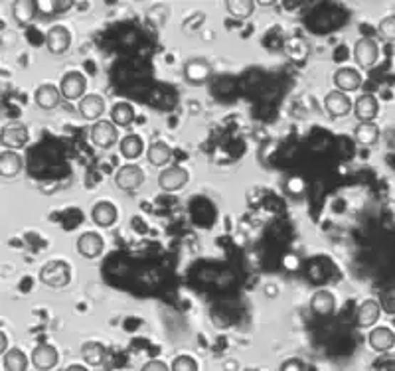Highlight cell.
<instances>
[{
    "label": "cell",
    "instance_id": "603a6c76",
    "mask_svg": "<svg viewBox=\"0 0 395 371\" xmlns=\"http://www.w3.org/2000/svg\"><path fill=\"white\" fill-rule=\"evenodd\" d=\"M38 12V2L34 0H16L12 4V14L16 18L18 24H30Z\"/></svg>",
    "mask_w": 395,
    "mask_h": 371
},
{
    "label": "cell",
    "instance_id": "9c48e42d",
    "mask_svg": "<svg viewBox=\"0 0 395 371\" xmlns=\"http://www.w3.org/2000/svg\"><path fill=\"white\" fill-rule=\"evenodd\" d=\"M325 107L326 113L334 119H340V117H346L348 113L354 111V103L350 101V97L344 93V91H338V89H332L328 95L325 97Z\"/></svg>",
    "mask_w": 395,
    "mask_h": 371
},
{
    "label": "cell",
    "instance_id": "8992f818",
    "mask_svg": "<svg viewBox=\"0 0 395 371\" xmlns=\"http://www.w3.org/2000/svg\"><path fill=\"white\" fill-rule=\"evenodd\" d=\"M188 184V172L182 166H167L158 174V188L162 192H178Z\"/></svg>",
    "mask_w": 395,
    "mask_h": 371
},
{
    "label": "cell",
    "instance_id": "f1b7e54d",
    "mask_svg": "<svg viewBox=\"0 0 395 371\" xmlns=\"http://www.w3.org/2000/svg\"><path fill=\"white\" fill-rule=\"evenodd\" d=\"M226 10L229 12V16L236 18V20H247L253 14L255 2H251V0H231V2H226Z\"/></svg>",
    "mask_w": 395,
    "mask_h": 371
},
{
    "label": "cell",
    "instance_id": "30bf717a",
    "mask_svg": "<svg viewBox=\"0 0 395 371\" xmlns=\"http://www.w3.org/2000/svg\"><path fill=\"white\" fill-rule=\"evenodd\" d=\"M71 32L65 26H52L46 34V48L53 55H62L70 50Z\"/></svg>",
    "mask_w": 395,
    "mask_h": 371
},
{
    "label": "cell",
    "instance_id": "9a60e30c",
    "mask_svg": "<svg viewBox=\"0 0 395 371\" xmlns=\"http://www.w3.org/2000/svg\"><path fill=\"white\" fill-rule=\"evenodd\" d=\"M60 99H62V91L56 85L44 83L34 91V103L38 109L42 111H52L56 107L60 105Z\"/></svg>",
    "mask_w": 395,
    "mask_h": 371
},
{
    "label": "cell",
    "instance_id": "4fadbf2b",
    "mask_svg": "<svg viewBox=\"0 0 395 371\" xmlns=\"http://www.w3.org/2000/svg\"><path fill=\"white\" fill-rule=\"evenodd\" d=\"M378 113L379 103L372 93H364V95L356 99V103H354V115H356V119H360V123H374V119L378 117Z\"/></svg>",
    "mask_w": 395,
    "mask_h": 371
},
{
    "label": "cell",
    "instance_id": "52a82bcc",
    "mask_svg": "<svg viewBox=\"0 0 395 371\" xmlns=\"http://www.w3.org/2000/svg\"><path fill=\"white\" fill-rule=\"evenodd\" d=\"M0 141L4 151H18V149H24L30 141V133L24 124H10L4 127L2 133H0Z\"/></svg>",
    "mask_w": 395,
    "mask_h": 371
},
{
    "label": "cell",
    "instance_id": "4316f807",
    "mask_svg": "<svg viewBox=\"0 0 395 371\" xmlns=\"http://www.w3.org/2000/svg\"><path fill=\"white\" fill-rule=\"evenodd\" d=\"M354 139L360 142L362 146H374L379 141L378 124L360 123L354 131Z\"/></svg>",
    "mask_w": 395,
    "mask_h": 371
},
{
    "label": "cell",
    "instance_id": "4dcf8cb0",
    "mask_svg": "<svg viewBox=\"0 0 395 371\" xmlns=\"http://www.w3.org/2000/svg\"><path fill=\"white\" fill-rule=\"evenodd\" d=\"M379 306L387 314H395V286L379 292Z\"/></svg>",
    "mask_w": 395,
    "mask_h": 371
},
{
    "label": "cell",
    "instance_id": "e575fe53",
    "mask_svg": "<svg viewBox=\"0 0 395 371\" xmlns=\"http://www.w3.org/2000/svg\"><path fill=\"white\" fill-rule=\"evenodd\" d=\"M6 352H9V342H6V334L2 332V334H0V354L4 355Z\"/></svg>",
    "mask_w": 395,
    "mask_h": 371
},
{
    "label": "cell",
    "instance_id": "7a4b0ae2",
    "mask_svg": "<svg viewBox=\"0 0 395 371\" xmlns=\"http://www.w3.org/2000/svg\"><path fill=\"white\" fill-rule=\"evenodd\" d=\"M89 139H91V142L95 144L97 149L109 151V149H113L115 144L119 142V131H117L113 121L101 119V121H97V123L91 127Z\"/></svg>",
    "mask_w": 395,
    "mask_h": 371
},
{
    "label": "cell",
    "instance_id": "d6a6232c",
    "mask_svg": "<svg viewBox=\"0 0 395 371\" xmlns=\"http://www.w3.org/2000/svg\"><path fill=\"white\" fill-rule=\"evenodd\" d=\"M279 371H305V363L297 360V357H290V360H285Z\"/></svg>",
    "mask_w": 395,
    "mask_h": 371
},
{
    "label": "cell",
    "instance_id": "2e32d148",
    "mask_svg": "<svg viewBox=\"0 0 395 371\" xmlns=\"http://www.w3.org/2000/svg\"><path fill=\"white\" fill-rule=\"evenodd\" d=\"M368 344L374 352H378V354H386V352H389V350L395 345L394 330L387 326L374 328V330L369 332Z\"/></svg>",
    "mask_w": 395,
    "mask_h": 371
},
{
    "label": "cell",
    "instance_id": "d590c367",
    "mask_svg": "<svg viewBox=\"0 0 395 371\" xmlns=\"http://www.w3.org/2000/svg\"><path fill=\"white\" fill-rule=\"evenodd\" d=\"M65 371H89L85 365H81V363H73V365H70Z\"/></svg>",
    "mask_w": 395,
    "mask_h": 371
},
{
    "label": "cell",
    "instance_id": "277c9868",
    "mask_svg": "<svg viewBox=\"0 0 395 371\" xmlns=\"http://www.w3.org/2000/svg\"><path fill=\"white\" fill-rule=\"evenodd\" d=\"M60 91H62V97L68 99V101H81L85 97V91H88L85 75L81 71H68L62 77Z\"/></svg>",
    "mask_w": 395,
    "mask_h": 371
},
{
    "label": "cell",
    "instance_id": "d6986e66",
    "mask_svg": "<svg viewBox=\"0 0 395 371\" xmlns=\"http://www.w3.org/2000/svg\"><path fill=\"white\" fill-rule=\"evenodd\" d=\"M379 314H381V306H379V301H364L356 310V324L360 328H372L376 322L379 320Z\"/></svg>",
    "mask_w": 395,
    "mask_h": 371
},
{
    "label": "cell",
    "instance_id": "8fae6325",
    "mask_svg": "<svg viewBox=\"0 0 395 371\" xmlns=\"http://www.w3.org/2000/svg\"><path fill=\"white\" fill-rule=\"evenodd\" d=\"M30 362L38 371H50L60 362V354L52 344H40L34 348Z\"/></svg>",
    "mask_w": 395,
    "mask_h": 371
},
{
    "label": "cell",
    "instance_id": "484cf974",
    "mask_svg": "<svg viewBox=\"0 0 395 371\" xmlns=\"http://www.w3.org/2000/svg\"><path fill=\"white\" fill-rule=\"evenodd\" d=\"M111 121L115 127H129L135 121V109L131 103H127V101L115 103L111 109Z\"/></svg>",
    "mask_w": 395,
    "mask_h": 371
},
{
    "label": "cell",
    "instance_id": "7c38bea8",
    "mask_svg": "<svg viewBox=\"0 0 395 371\" xmlns=\"http://www.w3.org/2000/svg\"><path fill=\"white\" fill-rule=\"evenodd\" d=\"M310 310H312V314L318 316V318L332 316L334 310H336V296L330 291H326V289L316 291L312 294V299H310Z\"/></svg>",
    "mask_w": 395,
    "mask_h": 371
},
{
    "label": "cell",
    "instance_id": "5bb4252c",
    "mask_svg": "<svg viewBox=\"0 0 395 371\" xmlns=\"http://www.w3.org/2000/svg\"><path fill=\"white\" fill-rule=\"evenodd\" d=\"M79 113L85 121H101V117L105 113V99L95 93H89L79 101Z\"/></svg>",
    "mask_w": 395,
    "mask_h": 371
},
{
    "label": "cell",
    "instance_id": "3957f363",
    "mask_svg": "<svg viewBox=\"0 0 395 371\" xmlns=\"http://www.w3.org/2000/svg\"><path fill=\"white\" fill-rule=\"evenodd\" d=\"M378 58H379V45L378 42L374 40V38H360V40H356V44H354V60L356 63L364 68V70H372L376 63H378Z\"/></svg>",
    "mask_w": 395,
    "mask_h": 371
},
{
    "label": "cell",
    "instance_id": "7402d4cb",
    "mask_svg": "<svg viewBox=\"0 0 395 371\" xmlns=\"http://www.w3.org/2000/svg\"><path fill=\"white\" fill-rule=\"evenodd\" d=\"M147 160H149L152 166L162 168V166H167L168 162L172 160V149L162 141L152 142L149 149H147Z\"/></svg>",
    "mask_w": 395,
    "mask_h": 371
},
{
    "label": "cell",
    "instance_id": "ac0fdd59",
    "mask_svg": "<svg viewBox=\"0 0 395 371\" xmlns=\"http://www.w3.org/2000/svg\"><path fill=\"white\" fill-rule=\"evenodd\" d=\"M211 65L206 60H190L184 63V77L192 85H204L210 80Z\"/></svg>",
    "mask_w": 395,
    "mask_h": 371
},
{
    "label": "cell",
    "instance_id": "6da1fadb",
    "mask_svg": "<svg viewBox=\"0 0 395 371\" xmlns=\"http://www.w3.org/2000/svg\"><path fill=\"white\" fill-rule=\"evenodd\" d=\"M71 281L70 265L65 261H48L42 269H40V283L50 286V289H63L65 284Z\"/></svg>",
    "mask_w": 395,
    "mask_h": 371
},
{
    "label": "cell",
    "instance_id": "ba28073f",
    "mask_svg": "<svg viewBox=\"0 0 395 371\" xmlns=\"http://www.w3.org/2000/svg\"><path fill=\"white\" fill-rule=\"evenodd\" d=\"M75 247H78V253L83 259H97L105 249V241L95 231H85V233L79 235Z\"/></svg>",
    "mask_w": 395,
    "mask_h": 371
},
{
    "label": "cell",
    "instance_id": "836d02e7",
    "mask_svg": "<svg viewBox=\"0 0 395 371\" xmlns=\"http://www.w3.org/2000/svg\"><path fill=\"white\" fill-rule=\"evenodd\" d=\"M141 371H172L162 360H150L142 365Z\"/></svg>",
    "mask_w": 395,
    "mask_h": 371
},
{
    "label": "cell",
    "instance_id": "e0dca14e",
    "mask_svg": "<svg viewBox=\"0 0 395 371\" xmlns=\"http://www.w3.org/2000/svg\"><path fill=\"white\" fill-rule=\"evenodd\" d=\"M362 73L354 68H340L334 73V85L338 91H358L362 87Z\"/></svg>",
    "mask_w": 395,
    "mask_h": 371
},
{
    "label": "cell",
    "instance_id": "44dd1931",
    "mask_svg": "<svg viewBox=\"0 0 395 371\" xmlns=\"http://www.w3.org/2000/svg\"><path fill=\"white\" fill-rule=\"evenodd\" d=\"M24 160L16 151H2L0 154V174L2 178H16L22 172Z\"/></svg>",
    "mask_w": 395,
    "mask_h": 371
},
{
    "label": "cell",
    "instance_id": "cb8c5ba5",
    "mask_svg": "<svg viewBox=\"0 0 395 371\" xmlns=\"http://www.w3.org/2000/svg\"><path fill=\"white\" fill-rule=\"evenodd\" d=\"M28 355L18 350V348H10L6 354L2 355V367L4 371H26L28 370Z\"/></svg>",
    "mask_w": 395,
    "mask_h": 371
},
{
    "label": "cell",
    "instance_id": "f546056e",
    "mask_svg": "<svg viewBox=\"0 0 395 371\" xmlns=\"http://www.w3.org/2000/svg\"><path fill=\"white\" fill-rule=\"evenodd\" d=\"M378 34L384 42H395V14L381 18L378 24Z\"/></svg>",
    "mask_w": 395,
    "mask_h": 371
},
{
    "label": "cell",
    "instance_id": "d4e9b609",
    "mask_svg": "<svg viewBox=\"0 0 395 371\" xmlns=\"http://www.w3.org/2000/svg\"><path fill=\"white\" fill-rule=\"evenodd\" d=\"M119 149L127 160H137L144 151V144H142V139L139 134H127L119 142Z\"/></svg>",
    "mask_w": 395,
    "mask_h": 371
},
{
    "label": "cell",
    "instance_id": "5b68a950",
    "mask_svg": "<svg viewBox=\"0 0 395 371\" xmlns=\"http://www.w3.org/2000/svg\"><path fill=\"white\" fill-rule=\"evenodd\" d=\"M115 186L119 190H125V192H132V190H139L144 182V172H142L141 166L137 164H125L121 168L115 172Z\"/></svg>",
    "mask_w": 395,
    "mask_h": 371
},
{
    "label": "cell",
    "instance_id": "ffe728a7",
    "mask_svg": "<svg viewBox=\"0 0 395 371\" xmlns=\"http://www.w3.org/2000/svg\"><path fill=\"white\" fill-rule=\"evenodd\" d=\"M117 208L111 202H97L91 210V220L99 227H111L115 221H117Z\"/></svg>",
    "mask_w": 395,
    "mask_h": 371
},
{
    "label": "cell",
    "instance_id": "1f68e13d",
    "mask_svg": "<svg viewBox=\"0 0 395 371\" xmlns=\"http://www.w3.org/2000/svg\"><path fill=\"white\" fill-rule=\"evenodd\" d=\"M170 370L172 371H198V362L190 357V355H178L172 365H170Z\"/></svg>",
    "mask_w": 395,
    "mask_h": 371
},
{
    "label": "cell",
    "instance_id": "83f0119b",
    "mask_svg": "<svg viewBox=\"0 0 395 371\" xmlns=\"http://www.w3.org/2000/svg\"><path fill=\"white\" fill-rule=\"evenodd\" d=\"M81 357L88 365H101L105 360V345L99 342H85L81 345Z\"/></svg>",
    "mask_w": 395,
    "mask_h": 371
}]
</instances>
